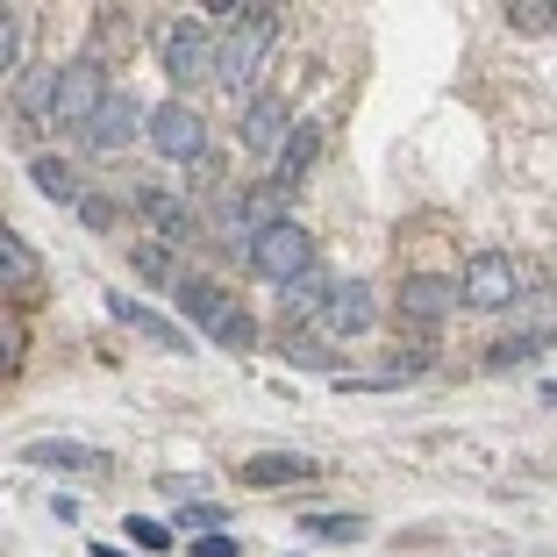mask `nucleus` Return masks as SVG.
I'll use <instances>...</instances> for the list:
<instances>
[{
	"label": "nucleus",
	"mask_w": 557,
	"mask_h": 557,
	"mask_svg": "<svg viewBox=\"0 0 557 557\" xmlns=\"http://www.w3.org/2000/svg\"><path fill=\"white\" fill-rule=\"evenodd\" d=\"M272 36H278V15H272V8H244V15H236V29L214 44V65H208L214 86L244 100L250 79H258V65L272 58Z\"/></svg>",
	"instance_id": "1"
},
{
	"label": "nucleus",
	"mask_w": 557,
	"mask_h": 557,
	"mask_svg": "<svg viewBox=\"0 0 557 557\" xmlns=\"http://www.w3.org/2000/svg\"><path fill=\"white\" fill-rule=\"evenodd\" d=\"M250 272L258 278H272V286H286L294 272H308L314 264V236H308V222H294V214H272L258 236H250Z\"/></svg>",
	"instance_id": "2"
},
{
	"label": "nucleus",
	"mask_w": 557,
	"mask_h": 557,
	"mask_svg": "<svg viewBox=\"0 0 557 557\" xmlns=\"http://www.w3.org/2000/svg\"><path fill=\"white\" fill-rule=\"evenodd\" d=\"M450 286H458V308L500 314L515 294H522V272H515V258H500V250H479V258L465 264V278H450Z\"/></svg>",
	"instance_id": "3"
},
{
	"label": "nucleus",
	"mask_w": 557,
	"mask_h": 557,
	"mask_svg": "<svg viewBox=\"0 0 557 557\" xmlns=\"http://www.w3.org/2000/svg\"><path fill=\"white\" fill-rule=\"evenodd\" d=\"M144 136L164 150L172 164H200L208 158V122L186 108V100H164V108H150L144 115Z\"/></svg>",
	"instance_id": "4"
},
{
	"label": "nucleus",
	"mask_w": 557,
	"mask_h": 557,
	"mask_svg": "<svg viewBox=\"0 0 557 557\" xmlns=\"http://www.w3.org/2000/svg\"><path fill=\"white\" fill-rule=\"evenodd\" d=\"M100 100H108V72H100V58H79V65H65L58 86H50V115L65 122V129H86Z\"/></svg>",
	"instance_id": "5"
},
{
	"label": "nucleus",
	"mask_w": 557,
	"mask_h": 557,
	"mask_svg": "<svg viewBox=\"0 0 557 557\" xmlns=\"http://www.w3.org/2000/svg\"><path fill=\"white\" fill-rule=\"evenodd\" d=\"M158 58H164V72H172V86H194L200 72L214 65V29H208L200 15H180L172 29H164Z\"/></svg>",
	"instance_id": "6"
},
{
	"label": "nucleus",
	"mask_w": 557,
	"mask_h": 557,
	"mask_svg": "<svg viewBox=\"0 0 557 557\" xmlns=\"http://www.w3.org/2000/svg\"><path fill=\"white\" fill-rule=\"evenodd\" d=\"M458 314V286L443 272H408L400 278V322L408 329H443Z\"/></svg>",
	"instance_id": "7"
},
{
	"label": "nucleus",
	"mask_w": 557,
	"mask_h": 557,
	"mask_svg": "<svg viewBox=\"0 0 557 557\" xmlns=\"http://www.w3.org/2000/svg\"><path fill=\"white\" fill-rule=\"evenodd\" d=\"M322 336H336V344H350V336H364V329L379 322V300H372V286L364 278H344V286H329V300H322Z\"/></svg>",
	"instance_id": "8"
},
{
	"label": "nucleus",
	"mask_w": 557,
	"mask_h": 557,
	"mask_svg": "<svg viewBox=\"0 0 557 557\" xmlns=\"http://www.w3.org/2000/svg\"><path fill=\"white\" fill-rule=\"evenodd\" d=\"M136 129H144V108H136L122 86H108V100L94 108V122H86V150H100V158H115L122 144H136Z\"/></svg>",
	"instance_id": "9"
},
{
	"label": "nucleus",
	"mask_w": 557,
	"mask_h": 557,
	"mask_svg": "<svg viewBox=\"0 0 557 557\" xmlns=\"http://www.w3.org/2000/svg\"><path fill=\"white\" fill-rule=\"evenodd\" d=\"M136 208H144V222L164 236V250H172V244H194V236H200V214L186 208L180 194H164V186H144V194H136Z\"/></svg>",
	"instance_id": "10"
},
{
	"label": "nucleus",
	"mask_w": 557,
	"mask_h": 557,
	"mask_svg": "<svg viewBox=\"0 0 557 557\" xmlns=\"http://www.w3.org/2000/svg\"><path fill=\"white\" fill-rule=\"evenodd\" d=\"M294 129V115H286V100H272V94H258V100H244V122H236V136H244V150H258V158H272L278 150V136Z\"/></svg>",
	"instance_id": "11"
},
{
	"label": "nucleus",
	"mask_w": 557,
	"mask_h": 557,
	"mask_svg": "<svg viewBox=\"0 0 557 557\" xmlns=\"http://www.w3.org/2000/svg\"><path fill=\"white\" fill-rule=\"evenodd\" d=\"M322 158V129H314V122H294V129L278 136V150H272V172H278V194H286V186H300L308 180V164Z\"/></svg>",
	"instance_id": "12"
},
{
	"label": "nucleus",
	"mask_w": 557,
	"mask_h": 557,
	"mask_svg": "<svg viewBox=\"0 0 557 557\" xmlns=\"http://www.w3.org/2000/svg\"><path fill=\"white\" fill-rule=\"evenodd\" d=\"M108 308H115V322H122V329H136V336H144V344H158V350H186V329H172V322H164L158 308H150V300L108 294Z\"/></svg>",
	"instance_id": "13"
},
{
	"label": "nucleus",
	"mask_w": 557,
	"mask_h": 557,
	"mask_svg": "<svg viewBox=\"0 0 557 557\" xmlns=\"http://www.w3.org/2000/svg\"><path fill=\"white\" fill-rule=\"evenodd\" d=\"M244 486H314V458L258 450V458H244Z\"/></svg>",
	"instance_id": "14"
},
{
	"label": "nucleus",
	"mask_w": 557,
	"mask_h": 557,
	"mask_svg": "<svg viewBox=\"0 0 557 557\" xmlns=\"http://www.w3.org/2000/svg\"><path fill=\"white\" fill-rule=\"evenodd\" d=\"M22 465H50V472H108V450H94V443H29V450H22Z\"/></svg>",
	"instance_id": "15"
},
{
	"label": "nucleus",
	"mask_w": 557,
	"mask_h": 557,
	"mask_svg": "<svg viewBox=\"0 0 557 557\" xmlns=\"http://www.w3.org/2000/svg\"><path fill=\"white\" fill-rule=\"evenodd\" d=\"M322 300H329V278H322V264H308V272H294L286 286H278V308L294 314V322H314V314H322Z\"/></svg>",
	"instance_id": "16"
},
{
	"label": "nucleus",
	"mask_w": 557,
	"mask_h": 557,
	"mask_svg": "<svg viewBox=\"0 0 557 557\" xmlns=\"http://www.w3.org/2000/svg\"><path fill=\"white\" fill-rule=\"evenodd\" d=\"M172 286H180V308L194 314V329H208L214 314H222V300H230V294H222V286H214V278H200V272H180V278H172Z\"/></svg>",
	"instance_id": "17"
},
{
	"label": "nucleus",
	"mask_w": 557,
	"mask_h": 557,
	"mask_svg": "<svg viewBox=\"0 0 557 557\" xmlns=\"http://www.w3.org/2000/svg\"><path fill=\"white\" fill-rule=\"evenodd\" d=\"M29 278H36V250L0 222V294H15V286H29Z\"/></svg>",
	"instance_id": "18"
},
{
	"label": "nucleus",
	"mask_w": 557,
	"mask_h": 557,
	"mask_svg": "<svg viewBox=\"0 0 557 557\" xmlns=\"http://www.w3.org/2000/svg\"><path fill=\"white\" fill-rule=\"evenodd\" d=\"M208 336H214L222 350H250V344H258V322H250L244 300H222V314L208 322Z\"/></svg>",
	"instance_id": "19"
},
{
	"label": "nucleus",
	"mask_w": 557,
	"mask_h": 557,
	"mask_svg": "<svg viewBox=\"0 0 557 557\" xmlns=\"http://www.w3.org/2000/svg\"><path fill=\"white\" fill-rule=\"evenodd\" d=\"M29 180L44 186L50 200H65V208H72V200H79V172H72L65 158H29Z\"/></svg>",
	"instance_id": "20"
},
{
	"label": "nucleus",
	"mask_w": 557,
	"mask_h": 557,
	"mask_svg": "<svg viewBox=\"0 0 557 557\" xmlns=\"http://www.w3.org/2000/svg\"><path fill=\"white\" fill-rule=\"evenodd\" d=\"M22 358H29V322L0 308V379H8V372H22Z\"/></svg>",
	"instance_id": "21"
},
{
	"label": "nucleus",
	"mask_w": 557,
	"mask_h": 557,
	"mask_svg": "<svg viewBox=\"0 0 557 557\" xmlns=\"http://www.w3.org/2000/svg\"><path fill=\"white\" fill-rule=\"evenodd\" d=\"M50 86H58V72H50V65H22V86H15L22 115H50Z\"/></svg>",
	"instance_id": "22"
},
{
	"label": "nucleus",
	"mask_w": 557,
	"mask_h": 557,
	"mask_svg": "<svg viewBox=\"0 0 557 557\" xmlns=\"http://www.w3.org/2000/svg\"><path fill=\"white\" fill-rule=\"evenodd\" d=\"M300 536H314V543H358L364 522H358V515H308V522H300Z\"/></svg>",
	"instance_id": "23"
},
{
	"label": "nucleus",
	"mask_w": 557,
	"mask_h": 557,
	"mask_svg": "<svg viewBox=\"0 0 557 557\" xmlns=\"http://www.w3.org/2000/svg\"><path fill=\"white\" fill-rule=\"evenodd\" d=\"M550 350V329H536V336H508V344H493V358L486 364H529V358H543Z\"/></svg>",
	"instance_id": "24"
},
{
	"label": "nucleus",
	"mask_w": 557,
	"mask_h": 557,
	"mask_svg": "<svg viewBox=\"0 0 557 557\" xmlns=\"http://www.w3.org/2000/svg\"><path fill=\"white\" fill-rule=\"evenodd\" d=\"M22 36H29V22H22L15 8H0V72L22 65Z\"/></svg>",
	"instance_id": "25"
},
{
	"label": "nucleus",
	"mask_w": 557,
	"mask_h": 557,
	"mask_svg": "<svg viewBox=\"0 0 557 557\" xmlns=\"http://www.w3.org/2000/svg\"><path fill=\"white\" fill-rule=\"evenodd\" d=\"M508 22H515V29H522V36H550V8H543V0H536V8H529V0H515V8H508Z\"/></svg>",
	"instance_id": "26"
},
{
	"label": "nucleus",
	"mask_w": 557,
	"mask_h": 557,
	"mask_svg": "<svg viewBox=\"0 0 557 557\" xmlns=\"http://www.w3.org/2000/svg\"><path fill=\"white\" fill-rule=\"evenodd\" d=\"M129 543L158 557V550H172V529H164V522H144V515H129Z\"/></svg>",
	"instance_id": "27"
},
{
	"label": "nucleus",
	"mask_w": 557,
	"mask_h": 557,
	"mask_svg": "<svg viewBox=\"0 0 557 557\" xmlns=\"http://www.w3.org/2000/svg\"><path fill=\"white\" fill-rule=\"evenodd\" d=\"M136 272L158 278V286H164V278H180V272H172V250H164V244H136Z\"/></svg>",
	"instance_id": "28"
},
{
	"label": "nucleus",
	"mask_w": 557,
	"mask_h": 557,
	"mask_svg": "<svg viewBox=\"0 0 557 557\" xmlns=\"http://www.w3.org/2000/svg\"><path fill=\"white\" fill-rule=\"evenodd\" d=\"M278 350H286V364H329V344H314V336H300V329Z\"/></svg>",
	"instance_id": "29"
},
{
	"label": "nucleus",
	"mask_w": 557,
	"mask_h": 557,
	"mask_svg": "<svg viewBox=\"0 0 557 557\" xmlns=\"http://www.w3.org/2000/svg\"><path fill=\"white\" fill-rule=\"evenodd\" d=\"M72 208H79V222H94V230H108V222H115V208H108L100 194H79Z\"/></svg>",
	"instance_id": "30"
},
{
	"label": "nucleus",
	"mask_w": 557,
	"mask_h": 557,
	"mask_svg": "<svg viewBox=\"0 0 557 557\" xmlns=\"http://www.w3.org/2000/svg\"><path fill=\"white\" fill-rule=\"evenodd\" d=\"M180 522H186V529H200V536H214V529H222V508H208V500L194 508V500H186V515H180Z\"/></svg>",
	"instance_id": "31"
},
{
	"label": "nucleus",
	"mask_w": 557,
	"mask_h": 557,
	"mask_svg": "<svg viewBox=\"0 0 557 557\" xmlns=\"http://www.w3.org/2000/svg\"><path fill=\"white\" fill-rule=\"evenodd\" d=\"M194 557H236V543L214 529V536H200V543H194Z\"/></svg>",
	"instance_id": "32"
}]
</instances>
